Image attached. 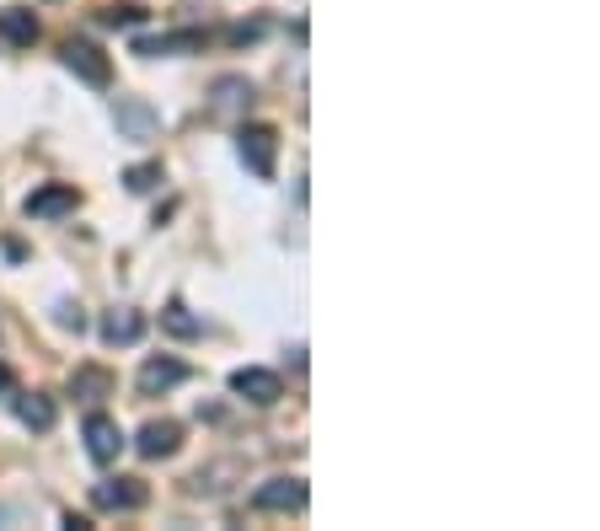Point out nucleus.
<instances>
[{
	"label": "nucleus",
	"instance_id": "7ed1b4c3",
	"mask_svg": "<svg viewBox=\"0 0 600 531\" xmlns=\"http://www.w3.org/2000/svg\"><path fill=\"white\" fill-rule=\"evenodd\" d=\"M59 54H65V71H76L86 86H108V82H113V65H108V54H102L97 43L70 39Z\"/></svg>",
	"mask_w": 600,
	"mask_h": 531
},
{
	"label": "nucleus",
	"instance_id": "20e7f679",
	"mask_svg": "<svg viewBox=\"0 0 600 531\" xmlns=\"http://www.w3.org/2000/svg\"><path fill=\"white\" fill-rule=\"evenodd\" d=\"M252 510H263V516L306 510V484L301 478H269V484H258V494H252Z\"/></svg>",
	"mask_w": 600,
	"mask_h": 531
},
{
	"label": "nucleus",
	"instance_id": "4be33fe9",
	"mask_svg": "<svg viewBox=\"0 0 600 531\" xmlns=\"http://www.w3.org/2000/svg\"><path fill=\"white\" fill-rule=\"evenodd\" d=\"M0 392H11V370L0 366Z\"/></svg>",
	"mask_w": 600,
	"mask_h": 531
},
{
	"label": "nucleus",
	"instance_id": "f8f14e48",
	"mask_svg": "<svg viewBox=\"0 0 600 531\" xmlns=\"http://www.w3.org/2000/svg\"><path fill=\"white\" fill-rule=\"evenodd\" d=\"M204 48V33H161V39H134V54H145V59H161V54H199Z\"/></svg>",
	"mask_w": 600,
	"mask_h": 531
},
{
	"label": "nucleus",
	"instance_id": "412c9836",
	"mask_svg": "<svg viewBox=\"0 0 600 531\" xmlns=\"http://www.w3.org/2000/svg\"><path fill=\"white\" fill-rule=\"evenodd\" d=\"M258 33H263L258 22H252V28H231V43H252V39H258Z\"/></svg>",
	"mask_w": 600,
	"mask_h": 531
},
{
	"label": "nucleus",
	"instance_id": "4468645a",
	"mask_svg": "<svg viewBox=\"0 0 600 531\" xmlns=\"http://www.w3.org/2000/svg\"><path fill=\"white\" fill-rule=\"evenodd\" d=\"M0 39L17 43V48H33V43H39V17H33L28 6H6V11H0Z\"/></svg>",
	"mask_w": 600,
	"mask_h": 531
},
{
	"label": "nucleus",
	"instance_id": "aec40b11",
	"mask_svg": "<svg viewBox=\"0 0 600 531\" xmlns=\"http://www.w3.org/2000/svg\"><path fill=\"white\" fill-rule=\"evenodd\" d=\"M59 323L80 333V327H86V317H80V306H70V301H65V306H59Z\"/></svg>",
	"mask_w": 600,
	"mask_h": 531
},
{
	"label": "nucleus",
	"instance_id": "39448f33",
	"mask_svg": "<svg viewBox=\"0 0 600 531\" xmlns=\"http://www.w3.org/2000/svg\"><path fill=\"white\" fill-rule=\"evenodd\" d=\"M231 392L237 398H247V403H258V409H269V403H280L284 398V381L274 376V370H263V366H247L231 376Z\"/></svg>",
	"mask_w": 600,
	"mask_h": 531
},
{
	"label": "nucleus",
	"instance_id": "1a4fd4ad",
	"mask_svg": "<svg viewBox=\"0 0 600 531\" xmlns=\"http://www.w3.org/2000/svg\"><path fill=\"white\" fill-rule=\"evenodd\" d=\"M183 381H188V366L172 360V355H156V360L140 366V398H161V392H172V387H183Z\"/></svg>",
	"mask_w": 600,
	"mask_h": 531
},
{
	"label": "nucleus",
	"instance_id": "0eeeda50",
	"mask_svg": "<svg viewBox=\"0 0 600 531\" xmlns=\"http://www.w3.org/2000/svg\"><path fill=\"white\" fill-rule=\"evenodd\" d=\"M145 499H151V489H145L140 478H108V484L91 489V505H97V510H145Z\"/></svg>",
	"mask_w": 600,
	"mask_h": 531
},
{
	"label": "nucleus",
	"instance_id": "2eb2a0df",
	"mask_svg": "<svg viewBox=\"0 0 600 531\" xmlns=\"http://www.w3.org/2000/svg\"><path fill=\"white\" fill-rule=\"evenodd\" d=\"M17 419L43 435V430H54L59 409H54V398H43V392H17Z\"/></svg>",
	"mask_w": 600,
	"mask_h": 531
},
{
	"label": "nucleus",
	"instance_id": "9b49d317",
	"mask_svg": "<svg viewBox=\"0 0 600 531\" xmlns=\"http://www.w3.org/2000/svg\"><path fill=\"white\" fill-rule=\"evenodd\" d=\"M247 102H252V82L247 76H220V82L209 86V113H220V119L241 113Z\"/></svg>",
	"mask_w": 600,
	"mask_h": 531
},
{
	"label": "nucleus",
	"instance_id": "6e6552de",
	"mask_svg": "<svg viewBox=\"0 0 600 531\" xmlns=\"http://www.w3.org/2000/svg\"><path fill=\"white\" fill-rule=\"evenodd\" d=\"M177 446H183V424H177V419H151V424L134 435V451H140L145 462H161V456H172Z\"/></svg>",
	"mask_w": 600,
	"mask_h": 531
},
{
	"label": "nucleus",
	"instance_id": "f3484780",
	"mask_svg": "<svg viewBox=\"0 0 600 531\" xmlns=\"http://www.w3.org/2000/svg\"><path fill=\"white\" fill-rule=\"evenodd\" d=\"M161 327H166L172 338H199V333H204V323H199V317H188V306H183V301H172V306L161 312Z\"/></svg>",
	"mask_w": 600,
	"mask_h": 531
},
{
	"label": "nucleus",
	"instance_id": "423d86ee",
	"mask_svg": "<svg viewBox=\"0 0 600 531\" xmlns=\"http://www.w3.org/2000/svg\"><path fill=\"white\" fill-rule=\"evenodd\" d=\"M119 451H123V430L108 413H91V419H86V456H91L97 467H108V462H119Z\"/></svg>",
	"mask_w": 600,
	"mask_h": 531
},
{
	"label": "nucleus",
	"instance_id": "dca6fc26",
	"mask_svg": "<svg viewBox=\"0 0 600 531\" xmlns=\"http://www.w3.org/2000/svg\"><path fill=\"white\" fill-rule=\"evenodd\" d=\"M113 392V376L102 366H80L76 376H70V398H80V403H102Z\"/></svg>",
	"mask_w": 600,
	"mask_h": 531
},
{
	"label": "nucleus",
	"instance_id": "f257e3e1",
	"mask_svg": "<svg viewBox=\"0 0 600 531\" xmlns=\"http://www.w3.org/2000/svg\"><path fill=\"white\" fill-rule=\"evenodd\" d=\"M237 151H241V162L252 166V177H274V162H280V129L274 123H247L237 134Z\"/></svg>",
	"mask_w": 600,
	"mask_h": 531
},
{
	"label": "nucleus",
	"instance_id": "6ab92c4d",
	"mask_svg": "<svg viewBox=\"0 0 600 531\" xmlns=\"http://www.w3.org/2000/svg\"><path fill=\"white\" fill-rule=\"evenodd\" d=\"M102 22H108V28H134V22H145V11H140V6H108Z\"/></svg>",
	"mask_w": 600,
	"mask_h": 531
},
{
	"label": "nucleus",
	"instance_id": "f03ea898",
	"mask_svg": "<svg viewBox=\"0 0 600 531\" xmlns=\"http://www.w3.org/2000/svg\"><path fill=\"white\" fill-rule=\"evenodd\" d=\"M76 205H80V194L70 183H43V188L28 194L22 215H28V220H65V215H76Z\"/></svg>",
	"mask_w": 600,
	"mask_h": 531
},
{
	"label": "nucleus",
	"instance_id": "a211bd4d",
	"mask_svg": "<svg viewBox=\"0 0 600 531\" xmlns=\"http://www.w3.org/2000/svg\"><path fill=\"white\" fill-rule=\"evenodd\" d=\"M156 183H161V162H140L123 172V188H129V194H151Z\"/></svg>",
	"mask_w": 600,
	"mask_h": 531
},
{
	"label": "nucleus",
	"instance_id": "9d476101",
	"mask_svg": "<svg viewBox=\"0 0 600 531\" xmlns=\"http://www.w3.org/2000/svg\"><path fill=\"white\" fill-rule=\"evenodd\" d=\"M113 119H119V134H129V140H156V129H161V119L140 102V97H119Z\"/></svg>",
	"mask_w": 600,
	"mask_h": 531
},
{
	"label": "nucleus",
	"instance_id": "ddd939ff",
	"mask_svg": "<svg viewBox=\"0 0 600 531\" xmlns=\"http://www.w3.org/2000/svg\"><path fill=\"white\" fill-rule=\"evenodd\" d=\"M102 338L119 349V344H140L145 338V317L134 312V306H113L108 317H102Z\"/></svg>",
	"mask_w": 600,
	"mask_h": 531
}]
</instances>
